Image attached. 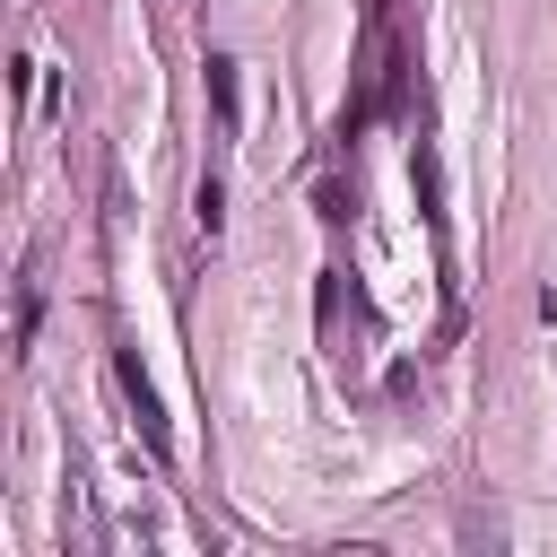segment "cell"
Here are the masks:
<instances>
[{
  "mask_svg": "<svg viewBox=\"0 0 557 557\" xmlns=\"http://www.w3.org/2000/svg\"><path fill=\"white\" fill-rule=\"evenodd\" d=\"M113 374H122V392H131V409H139V435L165 453V418H157V392L139 383V357H113Z\"/></svg>",
  "mask_w": 557,
  "mask_h": 557,
  "instance_id": "obj_1",
  "label": "cell"
},
{
  "mask_svg": "<svg viewBox=\"0 0 557 557\" xmlns=\"http://www.w3.org/2000/svg\"><path fill=\"white\" fill-rule=\"evenodd\" d=\"M191 218H200V235H218V226H226V191H218V174H200V191H191Z\"/></svg>",
  "mask_w": 557,
  "mask_h": 557,
  "instance_id": "obj_2",
  "label": "cell"
},
{
  "mask_svg": "<svg viewBox=\"0 0 557 557\" xmlns=\"http://www.w3.org/2000/svg\"><path fill=\"white\" fill-rule=\"evenodd\" d=\"M209 104H218V122L235 131V61H209Z\"/></svg>",
  "mask_w": 557,
  "mask_h": 557,
  "instance_id": "obj_3",
  "label": "cell"
}]
</instances>
